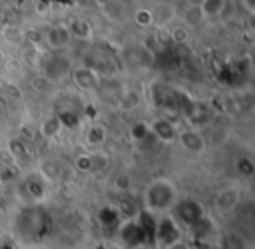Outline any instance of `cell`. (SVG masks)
I'll return each instance as SVG.
<instances>
[{
    "label": "cell",
    "instance_id": "1",
    "mask_svg": "<svg viewBox=\"0 0 255 249\" xmlns=\"http://www.w3.org/2000/svg\"><path fill=\"white\" fill-rule=\"evenodd\" d=\"M14 230L21 241L30 242V244H39L51 235L53 220L44 207L30 206L16 214Z\"/></svg>",
    "mask_w": 255,
    "mask_h": 249
},
{
    "label": "cell",
    "instance_id": "2",
    "mask_svg": "<svg viewBox=\"0 0 255 249\" xmlns=\"http://www.w3.org/2000/svg\"><path fill=\"white\" fill-rule=\"evenodd\" d=\"M145 202L150 213H163L177 202V190L168 179H156L149 185L145 192Z\"/></svg>",
    "mask_w": 255,
    "mask_h": 249
},
{
    "label": "cell",
    "instance_id": "3",
    "mask_svg": "<svg viewBox=\"0 0 255 249\" xmlns=\"http://www.w3.org/2000/svg\"><path fill=\"white\" fill-rule=\"evenodd\" d=\"M175 216L177 220L180 221L182 225L185 227H194L198 225L199 221L203 220V209L198 202L191 199H185V200H180V202H175Z\"/></svg>",
    "mask_w": 255,
    "mask_h": 249
},
{
    "label": "cell",
    "instance_id": "4",
    "mask_svg": "<svg viewBox=\"0 0 255 249\" xmlns=\"http://www.w3.org/2000/svg\"><path fill=\"white\" fill-rule=\"evenodd\" d=\"M44 40H46V44H47L49 49L63 51L70 46L72 40H74V37H72L68 25H54V26H51V28L46 30V33H44Z\"/></svg>",
    "mask_w": 255,
    "mask_h": 249
},
{
    "label": "cell",
    "instance_id": "5",
    "mask_svg": "<svg viewBox=\"0 0 255 249\" xmlns=\"http://www.w3.org/2000/svg\"><path fill=\"white\" fill-rule=\"evenodd\" d=\"M178 241V228L171 218H164V220L157 221L156 228V242H161L164 246H170Z\"/></svg>",
    "mask_w": 255,
    "mask_h": 249
},
{
    "label": "cell",
    "instance_id": "6",
    "mask_svg": "<svg viewBox=\"0 0 255 249\" xmlns=\"http://www.w3.org/2000/svg\"><path fill=\"white\" fill-rule=\"evenodd\" d=\"M121 235H123V241L126 242L129 248L136 249L140 246H145V235H143L142 228L138 227V223H129L121 230Z\"/></svg>",
    "mask_w": 255,
    "mask_h": 249
},
{
    "label": "cell",
    "instance_id": "7",
    "mask_svg": "<svg viewBox=\"0 0 255 249\" xmlns=\"http://www.w3.org/2000/svg\"><path fill=\"white\" fill-rule=\"evenodd\" d=\"M226 2L227 0H201L198 5L199 16L208 19L219 18L226 11Z\"/></svg>",
    "mask_w": 255,
    "mask_h": 249
},
{
    "label": "cell",
    "instance_id": "8",
    "mask_svg": "<svg viewBox=\"0 0 255 249\" xmlns=\"http://www.w3.org/2000/svg\"><path fill=\"white\" fill-rule=\"evenodd\" d=\"M180 143L184 145V148H187L189 152H201L205 148V141L199 136V133L192 129H187L184 133H180Z\"/></svg>",
    "mask_w": 255,
    "mask_h": 249
},
{
    "label": "cell",
    "instance_id": "9",
    "mask_svg": "<svg viewBox=\"0 0 255 249\" xmlns=\"http://www.w3.org/2000/svg\"><path fill=\"white\" fill-rule=\"evenodd\" d=\"M72 75H74L79 87L93 89L96 85V75L93 74V70H89V68H86V67L75 68V70H72Z\"/></svg>",
    "mask_w": 255,
    "mask_h": 249
},
{
    "label": "cell",
    "instance_id": "10",
    "mask_svg": "<svg viewBox=\"0 0 255 249\" xmlns=\"http://www.w3.org/2000/svg\"><path fill=\"white\" fill-rule=\"evenodd\" d=\"M152 134L161 141H170L175 138V129L168 120H157L152 124Z\"/></svg>",
    "mask_w": 255,
    "mask_h": 249
},
{
    "label": "cell",
    "instance_id": "11",
    "mask_svg": "<svg viewBox=\"0 0 255 249\" xmlns=\"http://www.w3.org/2000/svg\"><path fill=\"white\" fill-rule=\"evenodd\" d=\"M70 28V33L74 39H79V40H88L91 37V26L88 25V21L84 19H75L68 25Z\"/></svg>",
    "mask_w": 255,
    "mask_h": 249
},
{
    "label": "cell",
    "instance_id": "12",
    "mask_svg": "<svg viewBox=\"0 0 255 249\" xmlns=\"http://www.w3.org/2000/svg\"><path fill=\"white\" fill-rule=\"evenodd\" d=\"M133 18H135L136 25L140 26H150L154 23V14L149 9H136Z\"/></svg>",
    "mask_w": 255,
    "mask_h": 249
},
{
    "label": "cell",
    "instance_id": "13",
    "mask_svg": "<svg viewBox=\"0 0 255 249\" xmlns=\"http://www.w3.org/2000/svg\"><path fill=\"white\" fill-rule=\"evenodd\" d=\"M103 140H105V129L100 126H93L86 134V141H89L91 145H100L103 143Z\"/></svg>",
    "mask_w": 255,
    "mask_h": 249
},
{
    "label": "cell",
    "instance_id": "14",
    "mask_svg": "<svg viewBox=\"0 0 255 249\" xmlns=\"http://www.w3.org/2000/svg\"><path fill=\"white\" fill-rule=\"evenodd\" d=\"M220 248L222 249H245V244L240 237H236V235H229V237H224L222 246H220Z\"/></svg>",
    "mask_w": 255,
    "mask_h": 249
},
{
    "label": "cell",
    "instance_id": "15",
    "mask_svg": "<svg viewBox=\"0 0 255 249\" xmlns=\"http://www.w3.org/2000/svg\"><path fill=\"white\" fill-rule=\"evenodd\" d=\"M240 4H241L243 11L247 12L248 16L255 14V0H240Z\"/></svg>",
    "mask_w": 255,
    "mask_h": 249
},
{
    "label": "cell",
    "instance_id": "16",
    "mask_svg": "<svg viewBox=\"0 0 255 249\" xmlns=\"http://www.w3.org/2000/svg\"><path fill=\"white\" fill-rule=\"evenodd\" d=\"M168 249H189V248L185 244H182V242L177 241V242H173V244L168 246Z\"/></svg>",
    "mask_w": 255,
    "mask_h": 249
},
{
    "label": "cell",
    "instance_id": "17",
    "mask_svg": "<svg viewBox=\"0 0 255 249\" xmlns=\"http://www.w3.org/2000/svg\"><path fill=\"white\" fill-rule=\"evenodd\" d=\"M136 249H147L145 246H140V248H136Z\"/></svg>",
    "mask_w": 255,
    "mask_h": 249
}]
</instances>
